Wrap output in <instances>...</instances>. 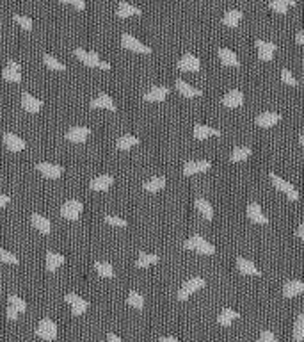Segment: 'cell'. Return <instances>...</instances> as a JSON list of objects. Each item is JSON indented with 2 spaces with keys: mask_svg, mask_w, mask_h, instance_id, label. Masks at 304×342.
<instances>
[{
  "mask_svg": "<svg viewBox=\"0 0 304 342\" xmlns=\"http://www.w3.org/2000/svg\"><path fill=\"white\" fill-rule=\"evenodd\" d=\"M139 137H135V136H130V134H126V136H121L116 141V148L118 150H121V152H126V150H130V148H134V146H137L139 145Z\"/></svg>",
  "mask_w": 304,
  "mask_h": 342,
  "instance_id": "cell-37",
  "label": "cell"
},
{
  "mask_svg": "<svg viewBox=\"0 0 304 342\" xmlns=\"http://www.w3.org/2000/svg\"><path fill=\"white\" fill-rule=\"evenodd\" d=\"M36 335L47 342L55 340L57 339V325L50 317H43L36 328Z\"/></svg>",
  "mask_w": 304,
  "mask_h": 342,
  "instance_id": "cell-5",
  "label": "cell"
},
{
  "mask_svg": "<svg viewBox=\"0 0 304 342\" xmlns=\"http://www.w3.org/2000/svg\"><path fill=\"white\" fill-rule=\"evenodd\" d=\"M91 109H107V111H112V112L118 111L114 100H112L107 93H100L95 100H91Z\"/></svg>",
  "mask_w": 304,
  "mask_h": 342,
  "instance_id": "cell-23",
  "label": "cell"
},
{
  "mask_svg": "<svg viewBox=\"0 0 304 342\" xmlns=\"http://www.w3.org/2000/svg\"><path fill=\"white\" fill-rule=\"evenodd\" d=\"M256 342H277L276 335H274L270 330H264V332L260 333V337H258Z\"/></svg>",
  "mask_w": 304,
  "mask_h": 342,
  "instance_id": "cell-48",
  "label": "cell"
},
{
  "mask_svg": "<svg viewBox=\"0 0 304 342\" xmlns=\"http://www.w3.org/2000/svg\"><path fill=\"white\" fill-rule=\"evenodd\" d=\"M121 45L123 48H126V50L130 52H135V54H146V55L151 54V48H149L148 45L141 43L137 37H134L132 34H128V32H125V34L121 36Z\"/></svg>",
  "mask_w": 304,
  "mask_h": 342,
  "instance_id": "cell-7",
  "label": "cell"
},
{
  "mask_svg": "<svg viewBox=\"0 0 304 342\" xmlns=\"http://www.w3.org/2000/svg\"><path fill=\"white\" fill-rule=\"evenodd\" d=\"M244 18V13L238 9H230L226 14L223 16V25H226V27L230 29H236L240 24V20Z\"/></svg>",
  "mask_w": 304,
  "mask_h": 342,
  "instance_id": "cell-33",
  "label": "cell"
},
{
  "mask_svg": "<svg viewBox=\"0 0 304 342\" xmlns=\"http://www.w3.org/2000/svg\"><path fill=\"white\" fill-rule=\"evenodd\" d=\"M95 271L98 273V276H101V278H114V274H116L112 264H108V262H101V260L95 262Z\"/></svg>",
  "mask_w": 304,
  "mask_h": 342,
  "instance_id": "cell-38",
  "label": "cell"
},
{
  "mask_svg": "<svg viewBox=\"0 0 304 342\" xmlns=\"http://www.w3.org/2000/svg\"><path fill=\"white\" fill-rule=\"evenodd\" d=\"M11 204V198L7 196V194H0V209H4V207H7Z\"/></svg>",
  "mask_w": 304,
  "mask_h": 342,
  "instance_id": "cell-51",
  "label": "cell"
},
{
  "mask_svg": "<svg viewBox=\"0 0 304 342\" xmlns=\"http://www.w3.org/2000/svg\"><path fill=\"white\" fill-rule=\"evenodd\" d=\"M36 170L41 173V175L45 176V178H50V180H57L62 176V170L61 166H57V164H52V163H37L36 164Z\"/></svg>",
  "mask_w": 304,
  "mask_h": 342,
  "instance_id": "cell-9",
  "label": "cell"
},
{
  "mask_svg": "<svg viewBox=\"0 0 304 342\" xmlns=\"http://www.w3.org/2000/svg\"><path fill=\"white\" fill-rule=\"evenodd\" d=\"M256 125L262 127V129H270V127H274L276 123L281 122V114L279 112H262V114L256 116Z\"/></svg>",
  "mask_w": 304,
  "mask_h": 342,
  "instance_id": "cell-19",
  "label": "cell"
},
{
  "mask_svg": "<svg viewBox=\"0 0 304 342\" xmlns=\"http://www.w3.org/2000/svg\"><path fill=\"white\" fill-rule=\"evenodd\" d=\"M192 136H194V139H196V141H205V139H208V137L221 136V130H219V129H212V127H206V125H201V123H198V125H194Z\"/></svg>",
  "mask_w": 304,
  "mask_h": 342,
  "instance_id": "cell-22",
  "label": "cell"
},
{
  "mask_svg": "<svg viewBox=\"0 0 304 342\" xmlns=\"http://www.w3.org/2000/svg\"><path fill=\"white\" fill-rule=\"evenodd\" d=\"M160 262V257L155 253H144V251H141L137 257V260H135V268L139 269H148L149 266H155Z\"/></svg>",
  "mask_w": 304,
  "mask_h": 342,
  "instance_id": "cell-27",
  "label": "cell"
},
{
  "mask_svg": "<svg viewBox=\"0 0 304 342\" xmlns=\"http://www.w3.org/2000/svg\"><path fill=\"white\" fill-rule=\"evenodd\" d=\"M101 342H121V339H119V337L116 335V333H108V335H107V339H105V340H101Z\"/></svg>",
  "mask_w": 304,
  "mask_h": 342,
  "instance_id": "cell-53",
  "label": "cell"
},
{
  "mask_svg": "<svg viewBox=\"0 0 304 342\" xmlns=\"http://www.w3.org/2000/svg\"><path fill=\"white\" fill-rule=\"evenodd\" d=\"M43 63H45V66H47V68H50L54 71H66V66L62 65L61 61H57V59H55L54 55H50V54H45L43 55Z\"/></svg>",
  "mask_w": 304,
  "mask_h": 342,
  "instance_id": "cell-41",
  "label": "cell"
},
{
  "mask_svg": "<svg viewBox=\"0 0 304 342\" xmlns=\"http://www.w3.org/2000/svg\"><path fill=\"white\" fill-rule=\"evenodd\" d=\"M176 91H178L183 98H200V96H203L201 89L194 88V86H190L189 82L182 81V78L176 81Z\"/></svg>",
  "mask_w": 304,
  "mask_h": 342,
  "instance_id": "cell-15",
  "label": "cell"
},
{
  "mask_svg": "<svg viewBox=\"0 0 304 342\" xmlns=\"http://www.w3.org/2000/svg\"><path fill=\"white\" fill-rule=\"evenodd\" d=\"M7 66H9V68H13V70L21 71V65H20V63H16V61H13V59H9V61H7Z\"/></svg>",
  "mask_w": 304,
  "mask_h": 342,
  "instance_id": "cell-52",
  "label": "cell"
},
{
  "mask_svg": "<svg viewBox=\"0 0 304 342\" xmlns=\"http://www.w3.org/2000/svg\"><path fill=\"white\" fill-rule=\"evenodd\" d=\"M256 48H258V57H260V61L269 63L274 59L276 43H270V41H265V39H256Z\"/></svg>",
  "mask_w": 304,
  "mask_h": 342,
  "instance_id": "cell-11",
  "label": "cell"
},
{
  "mask_svg": "<svg viewBox=\"0 0 304 342\" xmlns=\"http://www.w3.org/2000/svg\"><path fill=\"white\" fill-rule=\"evenodd\" d=\"M270 180H272V184H274V187H276V191H279V193H283V194H287V198L290 202H297L299 198H301V194H299V191L295 189L294 186H292L290 182H287L285 178H281L279 175H276L274 171H270Z\"/></svg>",
  "mask_w": 304,
  "mask_h": 342,
  "instance_id": "cell-3",
  "label": "cell"
},
{
  "mask_svg": "<svg viewBox=\"0 0 304 342\" xmlns=\"http://www.w3.org/2000/svg\"><path fill=\"white\" fill-rule=\"evenodd\" d=\"M105 223L111 225V227H116V228H125L126 225H128L126 219H123V217H119V216H111V214L105 216Z\"/></svg>",
  "mask_w": 304,
  "mask_h": 342,
  "instance_id": "cell-46",
  "label": "cell"
},
{
  "mask_svg": "<svg viewBox=\"0 0 304 342\" xmlns=\"http://www.w3.org/2000/svg\"><path fill=\"white\" fill-rule=\"evenodd\" d=\"M297 237L304 240V225H299L297 227Z\"/></svg>",
  "mask_w": 304,
  "mask_h": 342,
  "instance_id": "cell-55",
  "label": "cell"
},
{
  "mask_svg": "<svg viewBox=\"0 0 304 342\" xmlns=\"http://www.w3.org/2000/svg\"><path fill=\"white\" fill-rule=\"evenodd\" d=\"M294 340L302 342L304 340V314H299L294 325Z\"/></svg>",
  "mask_w": 304,
  "mask_h": 342,
  "instance_id": "cell-42",
  "label": "cell"
},
{
  "mask_svg": "<svg viewBox=\"0 0 304 342\" xmlns=\"http://www.w3.org/2000/svg\"><path fill=\"white\" fill-rule=\"evenodd\" d=\"M236 269L247 276H262V271L254 266V262L246 257H236Z\"/></svg>",
  "mask_w": 304,
  "mask_h": 342,
  "instance_id": "cell-16",
  "label": "cell"
},
{
  "mask_svg": "<svg viewBox=\"0 0 304 342\" xmlns=\"http://www.w3.org/2000/svg\"><path fill=\"white\" fill-rule=\"evenodd\" d=\"M295 43L304 45V31H299L297 34H295Z\"/></svg>",
  "mask_w": 304,
  "mask_h": 342,
  "instance_id": "cell-54",
  "label": "cell"
},
{
  "mask_svg": "<svg viewBox=\"0 0 304 342\" xmlns=\"http://www.w3.org/2000/svg\"><path fill=\"white\" fill-rule=\"evenodd\" d=\"M70 4L77 11H84L85 9V2H84V0H70Z\"/></svg>",
  "mask_w": 304,
  "mask_h": 342,
  "instance_id": "cell-50",
  "label": "cell"
},
{
  "mask_svg": "<svg viewBox=\"0 0 304 342\" xmlns=\"http://www.w3.org/2000/svg\"><path fill=\"white\" fill-rule=\"evenodd\" d=\"M126 303H128V305L132 308H135V310H142V308H144V298H142V294H141V292H137V291H130L128 292Z\"/></svg>",
  "mask_w": 304,
  "mask_h": 342,
  "instance_id": "cell-39",
  "label": "cell"
},
{
  "mask_svg": "<svg viewBox=\"0 0 304 342\" xmlns=\"http://www.w3.org/2000/svg\"><path fill=\"white\" fill-rule=\"evenodd\" d=\"M32 227L36 228L37 232H41V234L48 235L52 232V223L48 217L41 216V214H32Z\"/></svg>",
  "mask_w": 304,
  "mask_h": 342,
  "instance_id": "cell-28",
  "label": "cell"
},
{
  "mask_svg": "<svg viewBox=\"0 0 304 342\" xmlns=\"http://www.w3.org/2000/svg\"><path fill=\"white\" fill-rule=\"evenodd\" d=\"M176 68L180 71H200L201 61H200V57H196V55L185 54L183 57H180L178 63H176Z\"/></svg>",
  "mask_w": 304,
  "mask_h": 342,
  "instance_id": "cell-12",
  "label": "cell"
},
{
  "mask_svg": "<svg viewBox=\"0 0 304 342\" xmlns=\"http://www.w3.org/2000/svg\"><path fill=\"white\" fill-rule=\"evenodd\" d=\"M302 292H304V281L301 280H290L283 287L285 298H295V296H301Z\"/></svg>",
  "mask_w": 304,
  "mask_h": 342,
  "instance_id": "cell-26",
  "label": "cell"
},
{
  "mask_svg": "<svg viewBox=\"0 0 304 342\" xmlns=\"http://www.w3.org/2000/svg\"><path fill=\"white\" fill-rule=\"evenodd\" d=\"M0 262H4V264H9V266H18V264H20V258H18L16 255L11 253V251L4 250V248L0 246Z\"/></svg>",
  "mask_w": 304,
  "mask_h": 342,
  "instance_id": "cell-43",
  "label": "cell"
},
{
  "mask_svg": "<svg viewBox=\"0 0 304 342\" xmlns=\"http://www.w3.org/2000/svg\"><path fill=\"white\" fill-rule=\"evenodd\" d=\"M159 342H178V339L176 337H162Z\"/></svg>",
  "mask_w": 304,
  "mask_h": 342,
  "instance_id": "cell-56",
  "label": "cell"
},
{
  "mask_svg": "<svg viewBox=\"0 0 304 342\" xmlns=\"http://www.w3.org/2000/svg\"><path fill=\"white\" fill-rule=\"evenodd\" d=\"M64 299H66L68 305L71 307V314H73V315H82L89 308L88 299L80 298V296L75 294V292H70V294H66Z\"/></svg>",
  "mask_w": 304,
  "mask_h": 342,
  "instance_id": "cell-8",
  "label": "cell"
},
{
  "mask_svg": "<svg viewBox=\"0 0 304 342\" xmlns=\"http://www.w3.org/2000/svg\"><path fill=\"white\" fill-rule=\"evenodd\" d=\"M247 219L254 225H269V217L264 214L262 207L256 204V202H251L247 205Z\"/></svg>",
  "mask_w": 304,
  "mask_h": 342,
  "instance_id": "cell-10",
  "label": "cell"
},
{
  "mask_svg": "<svg viewBox=\"0 0 304 342\" xmlns=\"http://www.w3.org/2000/svg\"><path fill=\"white\" fill-rule=\"evenodd\" d=\"M2 78L4 81H7V82H13V84H20L21 82V71L6 66V68L2 70Z\"/></svg>",
  "mask_w": 304,
  "mask_h": 342,
  "instance_id": "cell-40",
  "label": "cell"
},
{
  "mask_svg": "<svg viewBox=\"0 0 304 342\" xmlns=\"http://www.w3.org/2000/svg\"><path fill=\"white\" fill-rule=\"evenodd\" d=\"M167 95H169L167 86H153L151 89H148L142 95V100H146V102H164L167 98Z\"/></svg>",
  "mask_w": 304,
  "mask_h": 342,
  "instance_id": "cell-13",
  "label": "cell"
},
{
  "mask_svg": "<svg viewBox=\"0 0 304 342\" xmlns=\"http://www.w3.org/2000/svg\"><path fill=\"white\" fill-rule=\"evenodd\" d=\"M66 262V257H62L61 253H55V251H47V271L54 273L61 268Z\"/></svg>",
  "mask_w": 304,
  "mask_h": 342,
  "instance_id": "cell-29",
  "label": "cell"
},
{
  "mask_svg": "<svg viewBox=\"0 0 304 342\" xmlns=\"http://www.w3.org/2000/svg\"><path fill=\"white\" fill-rule=\"evenodd\" d=\"M89 136H91V129L88 127H73L66 132V139L70 143H85Z\"/></svg>",
  "mask_w": 304,
  "mask_h": 342,
  "instance_id": "cell-20",
  "label": "cell"
},
{
  "mask_svg": "<svg viewBox=\"0 0 304 342\" xmlns=\"http://www.w3.org/2000/svg\"><path fill=\"white\" fill-rule=\"evenodd\" d=\"M238 317H240V314L235 312L233 308H224V310L219 314V317H217V323H219L221 326H231L235 319H238Z\"/></svg>",
  "mask_w": 304,
  "mask_h": 342,
  "instance_id": "cell-35",
  "label": "cell"
},
{
  "mask_svg": "<svg viewBox=\"0 0 304 342\" xmlns=\"http://www.w3.org/2000/svg\"><path fill=\"white\" fill-rule=\"evenodd\" d=\"M212 168V163L210 160H189L183 166V175L190 176V175H198V173H205Z\"/></svg>",
  "mask_w": 304,
  "mask_h": 342,
  "instance_id": "cell-14",
  "label": "cell"
},
{
  "mask_svg": "<svg viewBox=\"0 0 304 342\" xmlns=\"http://www.w3.org/2000/svg\"><path fill=\"white\" fill-rule=\"evenodd\" d=\"M18 315H20V312H18L16 308H13V307H7V319H9V321H16V319H18Z\"/></svg>",
  "mask_w": 304,
  "mask_h": 342,
  "instance_id": "cell-49",
  "label": "cell"
},
{
  "mask_svg": "<svg viewBox=\"0 0 304 342\" xmlns=\"http://www.w3.org/2000/svg\"><path fill=\"white\" fill-rule=\"evenodd\" d=\"M82 210H84V204L80 200H68L61 207V216L70 221H78Z\"/></svg>",
  "mask_w": 304,
  "mask_h": 342,
  "instance_id": "cell-6",
  "label": "cell"
},
{
  "mask_svg": "<svg viewBox=\"0 0 304 342\" xmlns=\"http://www.w3.org/2000/svg\"><path fill=\"white\" fill-rule=\"evenodd\" d=\"M205 287V278L201 276H192L190 280H187L185 284L180 287L178 294H176V298L180 299V301H185V299H189L190 296L194 294V292L201 291V289Z\"/></svg>",
  "mask_w": 304,
  "mask_h": 342,
  "instance_id": "cell-4",
  "label": "cell"
},
{
  "mask_svg": "<svg viewBox=\"0 0 304 342\" xmlns=\"http://www.w3.org/2000/svg\"><path fill=\"white\" fill-rule=\"evenodd\" d=\"M294 6H297L295 0H270L269 2V7L272 11H276L277 14H287L288 7H294Z\"/></svg>",
  "mask_w": 304,
  "mask_h": 342,
  "instance_id": "cell-36",
  "label": "cell"
},
{
  "mask_svg": "<svg viewBox=\"0 0 304 342\" xmlns=\"http://www.w3.org/2000/svg\"><path fill=\"white\" fill-rule=\"evenodd\" d=\"M299 143H301V145H304V134H301V136H299Z\"/></svg>",
  "mask_w": 304,
  "mask_h": 342,
  "instance_id": "cell-57",
  "label": "cell"
},
{
  "mask_svg": "<svg viewBox=\"0 0 304 342\" xmlns=\"http://www.w3.org/2000/svg\"><path fill=\"white\" fill-rule=\"evenodd\" d=\"M219 59H221V63H223L224 66H231V68H238L240 66V61H238V57H236V54L233 50H230V48H226V47H223V48H219Z\"/></svg>",
  "mask_w": 304,
  "mask_h": 342,
  "instance_id": "cell-25",
  "label": "cell"
},
{
  "mask_svg": "<svg viewBox=\"0 0 304 342\" xmlns=\"http://www.w3.org/2000/svg\"><path fill=\"white\" fill-rule=\"evenodd\" d=\"M194 205H196V210L201 214L203 217H205L206 221H212L213 219V207H212V204H210L208 200H205V198H196Z\"/></svg>",
  "mask_w": 304,
  "mask_h": 342,
  "instance_id": "cell-32",
  "label": "cell"
},
{
  "mask_svg": "<svg viewBox=\"0 0 304 342\" xmlns=\"http://www.w3.org/2000/svg\"><path fill=\"white\" fill-rule=\"evenodd\" d=\"M164 187H166V176H153V178L146 180V182L142 184V189H144L146 193H159Z\"/></svg>",
  "mask_w": 304,
  "mask_h": 342,
  "instance_id": "cell-31",
  "label": "cell"
},
{
  "mask_svg": "<svg viewBox=\"0 0 304 342\" xmlns=\"http://www.w3.org/2000/svg\"><path fill=\"white\" fill-rule=\"evenodd\" d=\"M223 105L228 109H236L244 105V93L240 89H231L223 96Z\"/></svg>",
  "mask_w": 304,
  "mask_h": 342,
  "instance_id": "cell-17",
  "label": "cell"
},
{
  "mask_svg": "<svg viewBox=\"0 0 304 342\" xmlns=\"http://www.w3.org/2000/svg\"><path fill=\"white\" fill-rule=\"evenodd\" d=\"M281 81H283L285 84L292 86V88H295V86H299L297 78H295L294 75H292V71H290V70H287V68H283V70H281Z\"/></svg>",
  "mask_w": 304,
  "mask_h": 342,
  "instance_id": "cell-47",
  "label": "cell"
},
{
  "mask_svg": "<svg viewBox=\"0 0 304 342\" xmlns=\"http://www.w3.org/2000/svg\"><path fill=\"white\" fill-rule=\"evenodd\" d=\"M9 307H13V308H16L20 314H24L25 310H27V303L24 301V299L20 298V296H16V294H9Z\"/></svg>",
  "mask_w": 304,
  "mask_h": 342,
  "instance_id": "cell-44",
  "label": "cell"
},
{
  "mask_svg": "<svg viewBox=\"0 0 304 342\" xmlns=\"http://www.w3.org/2000/svg\"><path fill=\"white\" fill-rule=\"evenodd\" d=\"M183 246L187 248V250L190 251H196V253L200 255H205V257H210V255H215V246H213L212 243H208V240H205V237H201L200 234H194L190 235L189 239L185 240V244Z\"/></svg>",
  "mask_w": 304,
  "mask_h": 342,
  "instance_id": "cell-1",
  "label": "cell"
},
{
  "mask_svg": "<svg viewBox=\"0 0 304 342\" xmlns=\"http://www.w3.org/2000/svg\"><path fill=\"white\" fill-rule=\"evenodd\" d=\"M4 143H6L7 150H9V152H13V153L24 152L25 146H27L24 139L18 137L16 134H13V132H6V134H4Z\"/></svg>",
  "mask_w": 304,
  "mask_h": 342,
  "instance_id": "cell-18",
  "label": "cell"
},
{
  "mask_svg": "<svg viewBox=\"0 0 304 342\" xmlns=\"http://www.w3.org/2000/svg\"><path fill=\"white\" fill-rule=\"evenodd\" d=\"M59 2H62V4H70V0H59Z\"/></svg>",
  "mask_w": 304,
  "mask_h": 342,
  "instance_id": "cell-58",
  "label": "cell"
},
{
  "mask_svg": "<svg viewBox=\"0 0 304 342\" xmlns=\"http://www.w3.org/2000/svg\"><path fill=\"white\" fill-rule=\"evenodd\" d=\"M116 14H118L119 18H130V16H137V14H141V9H139L137 6H134V4L130 2H119L118 9H116Z\"/></svg>",
  "mask_w": 304,
  "mask_h": 342,
  "instance_id": "cell-30",
  "label": "cell"
},
{
  "mask_svg": "<svg viewBox=\"0 0 304 342\" xmlns=\"http://www.w3.org/2000/svg\"><path fill=\"white\" fill-rule=\"evenodd\" d=\"M112 184H114V176L112 175H98L89 182V187H91L93 191H100L101 193V191L111 189Z\"/></svg>",
  "mask_w": 304,
  "mask_h": 342,
  "instance_id": "cell-24",
  "label": "cell"
},
{
  "mask_svg": "<svg viewBox=\"0 0 304 342\" xmlns=\"http://www.w3.org/2000/svg\"><path fill=\"white\" fill-rule=\"evenodd\" d=\"M14 24L20 25L24 31H32V20L29 16H24V14H13Z\"/></svg>",
  "mask_w": 304,
  "mask_h": 342,
  "instance_id": "cell-45",
  "label": "cell"
},
{
  "mask_svg": "<svg viewBox=\"0 0 304 342\" xmlns=\"http://www.w3.org/2000/svg\"><path fill=\"white\" fill-rule=\"evenodd\" d=\"M73 54H75V57H77L80 63H84L88 68H100L103 71L111 70V65L105 63V61H101L96 52H88V50H84V48H75Z\"/></svg>",
  "mask_w": 304,
  "mask_h": 342,
  "instance_id": "cell-2",
  "label": "cell"
},
{
  "mask_svg": "<svg viewBox=\"0 0 304 342\" xmlns=\"http://www.w3.org/2000/svg\"><path fill=\"white\" fill-rule=\"evenodd\" d=\"M21 107L27 112H31V114H37L41 111V107H43V100L29 95V93H24L21 95Z\"/></svg>",
  "mask_w": 304,
  "mask_h": 342,
  "instance_id": "cell-21",
  "label": "cell"
},
{
  "mask_svg": "<svg viewBox=\"0 0 304 342\" xmlns=\"http://www.w3.org/2000/svg\"><path fill=\"white\" fill-rule=\"evenodd\" d=\"M251 155H253V150H251L249 146H235L230 155V160L231 163H244V160H247Z\"/></svg>",
  "mask_w": 304,
  "mask_h": 342,
  "instance_id": "cell-34",
  "label": "cell"
}]
</instances>
